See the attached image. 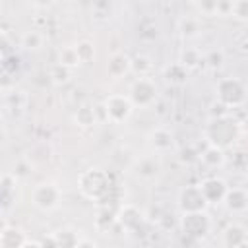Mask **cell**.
<instances>
[{
	"label": "cell",
	"instance_id": "6da1fadb",
	"mask_svg": "<svg viewBox=\"0 0 248 248\" xmlns=\"http://www.w3.org/2000/svg\"><path fill=\"white\" fill-rule=\"evenodd\" d=\"M108 174L101 169H89L79 176V190L89 200H101L105 194H108Z\"/></svg>",
	"mask_w": 248,
	"mask_h": 248
},
{
	"label": "cell",
	"instance_id": "7a4b0ae2",
	"mask_svg": "<svg viewBox=\"0 0 248 248\" xmlns=\"http://www.w3.org/2000/svg\"><path fill=\"white\" fill-rule=\"evenodd\" d=\"M60 200H62V190L54 182L37 184L33 188V192H31V202L41 211H52V209H56L60 205Z\"/></svg>",
	"mask_w": 248,
	"mask_h": 248
},
{
	"label": "cell",
	"instance_id": "3957f363",
	"mask_svg": "<svg viewBox=\"0 0 248 248\" xmlns=\"http://www.w3.org/2000/svg\"><path fill=\"white\" fill-rule=\"evenodd\" d=\"M101 108L105 110V116L108 122H124L130 118L132 110H134V105L130 101V97H124V95H110L105 99V103L101 105Z\"/></svg>",
	"mask_w": 248,
	"mask_h": 248
},
{
	"label": "cell",
	"instance_id": "277c9868",
	"mask_svg": "<svg viewBox=\"0 0 248 248\" xmlns=\"http://www.w3.org/2000/svg\"><path fill=\"white\" fill-rule=\"evenodd\" d=\"M217 97L225 107H238L244 101V83L236 78H225L217 85Z\"/></svg>",
	"mask_w": 248,
	"mask_h": 248
},
{
	"label": "cell",
	"instance_id": "5b68a950",
	"mask_svg": "<svg viewBox=\"0 0 248 248\" xmlns=\"http://www.w3.org/2000/svg\"><path fill=\"white\" fill-rule=\"evenodd\" d=\"M157 97V85L153 79L149 78H140L138 81H134L132 89H130V101L134 107H147L155 101Z\"/></svg>",
	"mask_w": 248,
	"mask_h": 248
},
{
	"label": "cell",
	"instance_id": "8992f818",
	"mask_svg": "<svg viewBox=\"0 0 248 248\" xmlns=\"http://www.w3.org/2000/svg\"><path fill=\"white\" fill-rule=\"evenodd\" d=\"M182 229L190 236H203L209 231V219L203 211L196 213H184L182 217Z\"/></svg>",
	"mask_w": 248,
	"mask_h": 248
},
{
	"label": "cell",
	"instance_id": "52a82bcc",
	"mask_svg": "<svg viewBox=\"0 0 248 248\" xmlns=\"http://www.w3.org/2000/svg\"><path fill=\"white\" fill-rule=\"evenodd\" d=\"M205 205H209L202 194V190L198 186L186 188L180 194V207L184 209V213H196V211H203Z\"/></svg>",
	"mask_w": 248,
	"mask_h": 248
},
{
	"label": "cell",
	"instance_id": "ba28073f",
	"mask_svg": "<svg viewBox=\"0 0 248 248\" xmlns=\"http://www.w3.org/2000/svg\"><path fill=\"white\" fill-rule=\"evenodd\" d=\"M198 188L202 190V194H203V198H205L207 203H217V202H221V200L225 198L227 190H229L227 184H225L221 178H205Z\"/></svg>",
	"mask_w": 248,
	"mask_h": 248
},
{
	"label": "cell",
	"instance_id": "9c48e42d",
	"mask_svg": "<svg viewBox=\"0 0 248 248\" xmlns=\"http://www.w3.org/2000/svg\"><path fill=\"white\" fill-rule=\"evenodd\" d=\"M161 170V163H159V157L157 155H147V157H141L136 167H134V172L136 176L143 178V180H151L159 174Z\"/></svg>",
	"mask_w": 248,
	"mask_h": 248
},
{
	"label": "cell",
	"instance_id": "30bf717a",
	"mask_svg": "<svg viewBox=\"0 0 248 248\" xmlns=\"http://www.w3.org/2000/svg\"><path fill=\"white\" fill-rule=\"evenodd\" d=\"M147 141H149V145H151V149H153L155 153L169 151V149L172 147V143H174L172 134H170L169 130H165V128H155V130L147 136Z\"/></svg>",
	"mask_w": 248,
	"mask_h": 248
},
{
	"label": "cell",
	"instance_id": "8fae6325",
	"mask_svg": "<svg viewBox=\"0 0 248 248\" xmlns=\"http://www.w3.org/2000/svg\"><path fill=\"white\" fill-rule=\"evenodd\" d=\"M118 221L122 223V227L126 231H134L141 223V211L138 207H134V205H124L120 209V213H118Z\"/></svg>",
	"mask_w": 248,
	"mask_h": 248
},
{
	"label": "cell",
	"instance_id": "7c38bea8",
	"mask_svg": "<svg viewBox=\"0 0 248 248\" xmlns=\"http://www.w3.org/2000/svg\"><path fill=\"white\" fill-rule=\"evenodd\" d=\"M25 234L21 229L17 227H8L2 234H0V248H21L25 242Z\"/></svg>",
	"mask_w": 248,
	"mask_h": 248
},
{
	"label": "cell",
	"instance_id": "4fadbf2b",
	"mask_svg": "<svg viewBox=\"0 0 248 248\" xmlns=\"http://www.w3.org/2000/svg\"><path fill=\"white\" fill-rule=\"evenodd\" d=\"M223 200L227 202V205H229L231 211H244V209H246V202H248V198H246V190H244V188H232V190H227V194H225Z\"/></svg>",
	"mask_w": 248,
	"mask_h": 248
},
{
	"label": "cell",
	"instance_id": "5bb4252c",
	"mask_svg": "<svg viewBox=\"0 0 248 248\" xmlns=\"http://www.w3.org/2000/svg\"><path fill=\"white\" fill-rule=\"evenodd\" d=\"M107 72H108V76H112V78L124 76L126 72H130V58H128L126 54H122V52L114 54V56L108 60V64H107Z\"/></svg>",
	"mask_w": 248,
	"mask_h": 248
},
{
	"label": "cell",
	"instance_id": "9a60e30c",
	"mask_svg": "<svg viewBox=\"0 0 248 248\" xmlns=\"http://www.w3.org/2000/svg\"><path fill=\"white\" fill-rule=\"evenodd\" d=\"M178 29H180V35L184 39H196L202 31L200 27V19L194 17V16H184L180 21H178Z\"/></svg>",
	"mask_w": 248,
	"mask_h": 248
},
{
	"label": "cell",
	"instance_id": "2e32d148",
	"mask_svg": "<svg viewBox=\"0 0 248 248\" xmlns=\"http://www.w3.org/2000/svg\"><path fill=\"white\" fill-rule=\"evenodd\" d=\"M225 242L231 248H238L242 244H246V229L242 225H232L225 231Z\"/></svg>",
	"mask_w": 248,
	"mask_h": 248
},
{
	"label": "cell",
	"instance_id": "e0dca14e",
	"mask_svg": "<svg viewBox=\"0 0 248 248\" xmlns=\"http://www.w3.org/2000/svg\"><path fill=\"white\" fill-rule=\"evenodd\" d=\"M202 161L207 165V167H221L225 163V153L221 147L217 145H207V149L202 153Z\"/></svg>",
	"mask_w": 248,
	"mask_h": 248
},
{
	"label": "cell",
	"instance_id": "ac0fdd59",
	"mask_svg": "<svg viewBox=\"0 0 248 248\" xmlns=\"http://www.w3.org/2000/svg\"><path fill=\"white\" fill-rule=\"evenodd\" d=\"M54 236V242H56V248H76L79 236L78 232L70 231V229H64V231H58L52 234Z\"/></svg>",
	"mask_w": 248,
	"mask_h": 248
},
{
	"label": "cell",
	"instance_id": "d6986e66",
	"mask_svg": "<svg viewBox=\"0 0 248 248\" xmlns=\"http://www.w3.org/2000/svg\"><path fill=\"white\" fill-rule=\"evenodd\" d=\"M58 64H62V66L74 70V68H78L81 62H79L78 52H76L74 46H64V48H60V52H58Z\"/></svg>",
	"mask_w": 248,
	"mask_h": 248
},
{
	"label": "cell",
	"instance_id": "ffe728a7",
	"mask_svg": "<svg viewBox=\"0 0 248 248\" xmlns=\"http://www.w3.org/2000/svg\"><path fill=\"white\" fill-rule=\"evenodd\" d=\"M74 48H76L78 58H79L81 64H87V62H91L95 58V46H93L91 41H79Z\"/></svg>",
	"mask_w": 248,
	"mask_h": 248
},
{
	"label": "cell",
	"instance_id": "44dd1931",
	"mask_svg": "<svg viewBox=\"0 0 248 248\" xmlns=\"http://www.w3.org/2000/svg\"><path fill=\"white\" fill-rule=\"evenodd\" d=\"M182 68H186V70H190V68H196V66H200L202 64V54L196 50V48H186V50H182V54H180V62H178Z\"/></svg>",
	"mask_w": 248,
	"mask_h": 248
},
{
	"label": "cell",
	"instance_id": "7402d4cb",
	"mask_svg": "<svg viewBox=\"0 0 248 248\" xmlns=\"http://www.w3.org/2000/svg\"><path fill=\"white\" fill-rule=\"evenodd\" d=\"M48 76H50V79H52V83H56V85H60V83H66V81H68V79L72 78V70L56 62V64H54V66L50 68V72H48Z\"/></svg>",
	"mask_w": 248,
	"mask_h": 248
},
{
	"label": "cell",
	"instance_id": "603a6c76",
	"mask_svg": "<svg viewBox=\"0 0 248 248\" xmlns=\"http://www.w3.org/2000/svg\"><path fill=\"white\" fill-rule=\"evenodd\" d=\"M74 120H76L79 126H83V128L95 124V108H91V107H87V105L79 107L78 112H76V116H74Z\"/></svg>",
	"mask_w": 248,
	"mask_h": 248
},
{
	"label": "cell",
	"instance_id": "cb8c5ba5",
	"mask_svg": "<svg viewBox=\"0 0 248 248\" xmlns=\"http://www.w3.org/2000/svg\"><path fill=\"white\" fill-rule=\"evenodd\" d=\"M21 43H23L25 48H33V50H37V48L43 46V35H41L39 31H27V33L21 37Z\"/></svg>",
	"mask_w": 248,
	"mask_h": 248
},
{
	"label": "cell",
	"instance_id": "d4e9b609",
	"mask_svg": "<svg viewBox=\"0 0 248 248\" xmlns=\"http://www.w3.org/2000/svg\"><path fill=\"white\" fill-rule=\"evenodd\" d=\"M186 74H188V70H186V68H182L180 64H172V66H170V68H167V72H165L167 79H169V81H172V83H182V81H184V78H186Z\"/></svg>",
	"mask_w": 248,
	"mask_h": 248
},
{
	"label": "cell",
	"instance_id": "484cf974",
	"mask_svg": "<svg viewBox=\"0 0 248 248\" xmlns=\"http://www.w3.org/2000/svg\"><path fill=\"white\" fill-rule=\"evenodd\" d=\"M231 16H236L238 19H246L248 16V2H232L231 6Z\"/></svg>",
	"mask_w": 248,
	"mask_h": 248
},
{
	"label": "cell",
	"instance_id": "4316f807",
	"mask_svg": "<svg viewBox=\"0 0 248 248\" xmlns=\"http://www.w3.org/2000/svg\"><path fill=\"white\" fill-rule=\"evenodd\" d=\"M196 10L202 12V16H215L217 14V2H196Z\"/></svg>",
	"mask_w": 248,
	"mask_h": 248
},
{
	"label": "cell",
	"instance_id": "83f0119b",
	"mask_svg": "<svg viewBox=\"0 0 248 248\" xmlns=\"http://www.w3.org/2000/svg\"><path fill=\"white\" fill-rule=\"evenodd\" d=\"M140 68H141V74H143L145 70H149V68H151V64H149V60H147L145 56H138V58L130 60V70L140 72Z\"/></svg>",
	"mask_w": 248,
	"mask_h": 248
},
{
	"label": "cell",
	"instance_id": "f1b7e54d",
	"mask_svg": "<svg viewBox=\"0 0 248 248\" xmlns=\"http://www.w3.org/2000/svg\"><path fill=\"white\" fill-rule=\"evenodd\" d=\"M205 62H207L211 68L221 66V62H223V52H221V50H211V52L205 56Z\"/></svg>",
	"mask_w": 248,
	"mask_h": 248
},
{
	"label": "cell",
	"instance_id": "f546056e",
	"mask_svg": "<svg viewBox=\"0 0 248 248\" xmlns=\"http://www.w3.org/2000/svg\"><path fill=\"white\" fill-rule=\"evenodd\" d=\"M76 248H97V244L93 240H89V238H79Z\"/></svg>",
	"mask_w": 248,
	"mask_h": 248
},
{
	"label": "cell",
	"instance_id": "4dcf8cb0",
	"mask_svg": "<svg viewBox=\"0 0 248 248\" xmlns=\"http://www.w3.org/2000/svg\"><path fill=\"white\" fill-rule=\"evenodd\" d=\"M21 248H43V244L41 242H35V240H25Z\"/></svg>",
	"mask_w": 248,
	"mask_h": 248
},
{
	"label": "cell",
	"instance_id": "1f68e13d",
	"mask_svg": "<svg viewBox=\"0 0 248 248\" xmlns=\"http://www.w3.org/2000/svg\"><path fill=\"white\" fill-rule=\"evenodd\" d=\"M6 229H8V223H6V219H4V217H0V234H2Z\"/></svg>",
	"mask_w": 248,
	"mask_h": 248
},
{
	"label": "cell",
	"instance_id": "d6a6232c",
	"mask_svg": "<svg viewBox=\"0 0 248 248\" xmlns=\"http://www.w3.org/2000/svg\"><path fill=\"white\" fill-rule=\"evenodd\" d=\"M2 126H4V120H2V116H0V130H2Z\"/></svg>",
	"mask_w": 248,
	"mask_h": 248
},
{
	"label": "cell",
	"instance_id": "836d02e7",
	"mask_svg": "<svg viewBox=\"0 0 248 248\" xmlns=\"http://www.w3.org/2000/svg\"><path fill=\"white\" fill-rule=\"evenodd\" d=\"M2 178H4V174H2V172H0V182H2Z\"/></svg>",
	"mask_w": 248,
	"mask_h": 248
}]
</instances>
